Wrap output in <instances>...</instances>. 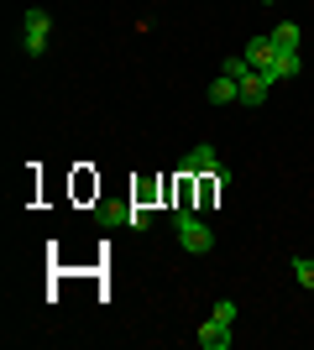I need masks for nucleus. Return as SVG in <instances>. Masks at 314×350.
<instances>
[{"instance_id": "5", "label": "nucleus", "mask_w": 314, "mask_h": 350, "mask_svg": "<svg viewBox=\"0 0 314 350\" xmlns=\"http://www.w3.org/2000/svg\"><path fill=\"white\" fill-rule=\"evenodd\" d=\"M267 89H272V79H267V73H246V79H241V105H246V110H257V105H262V100H267Z\"/></svg>"}, {"instance_id": "13", "label": "nucleus", "mask_w": 314, "mask_h": 350, "mask_svg": "<svg viewBox=\"0 0 314 350\" xmlns=\"http://www.w3.org/2000/svg\"><path fill=\"white\" fill-rule=\"evenodd\" d=\"M209 319H220V324H236V304H231V298H220V304H215V314H209Z\"/></svg>"}, {"instance_id": "6", "label": "nucleus", "mask_w": 314, "mask_h": 350, "mask_svg": "<svg viewBox=\"0 0 314 350\" xmlns=\"http://www.w3.org/2000/svg\"><path fill=\"white\" fill-rule=\"evenodd\" d=\"M199 345H205V350H225V345H231V340H236V335H231V324H220V319H205V324H199Z\"/></svg>"}, {"instance_id": "11", "label": "nucleus", "mask_w": 314, "mask_h": 350, "mask_svg": "<svg viewBox=\"0 0 314 350\" xmlns=\"http://www.w3.org/2000/svg\"><path fill=\"white\" fill-rule=\"evenodd\" d=\"M293 278H299V288H314V262L309 256H293Z\"/></svg>"}, {"instance_id": "9", "label": "nucleus", "mask_w": 314, "mask_h": 350, "mask_svg": "<svg viewBox=\"0 0 314 350\" xmlns=\"http://www.w3.org/2000/svg\"><path fill=\"white\" fill-rule=\"evenodd\" d=\"M299 73H304L299 53H278V63H272V84H278V79H299Z\"/></svg>"}, {"instance_id": "14", "label": "nucleus", "mask_w": 314, "mask_h": 350, "mask_svg": "<svg viewBox=\"0 0 314 350\" xmlns=\"http://www.w3.org/2000/svg\"><path fill=\"white\" fill-rule=\"evenodd\" d=\"M126 215H131V209H120V204H105V209H100L105 225H126Z\"/></svg>"}, {"instance_id": "1", "label": "nucleus", "mask_w": 314, "mask_h": 350, "mask_svg": "<svg viewBox=\"0 0 314 350\" xmlns=\"http://www.w3.org/2000/svg\"><path fill=\"white\" fill-rule=\"evenodd\" d=\"M179 178H209L215 189H225V183H231V167L220 162V152H215L209 142H199L194 152H189V157L179 162Z\"/></svg>"}, {"instance_id": "10", "label": "nucleus", "mask_w": 314, "mask_h": 350, "mask_svg": "<svg viewBox=\"0 0 314 350\" xmlns=\"http://www.w3.org/2000/svg\"><path fill=\"white\" fill-rule=\"evenodd\" d=\"M220 73H231V79H236V84H241V79L252 73V63H246V53H231V58L220 63Z\"/></svg>"}, {"instance_id": "8", "label": "nucleus", "mask_w": 314, "mask_h": 350, "mask_svg": "<svg viewBox=\"0 0 314 350\" xmlns=\"http://www.w3.org/2000/svg\"><path fill=\"white\" fill-rule=\"evenodd\" d=\"M231 100H241V84L231 79V73H220V79L209 84V105H231Z\"/></svg>"}, {"instance_id": "4", "label": "nucleus", "mask_w": 314, "mask_h": 350, "mask_svg": "<svg viewBox=\"0 0 314 350\" xmlns=\"http://www.w3.org/2000/svg\"><path fill=\"white\" fill-rule=\"evenodd\" d=\"M241 53H246V63H252L257 73H267V79H272V63H278V47H272V37H252Z\"/></svg>"}, {"instance_id": "7", "label": "nucleus", "mask_w": 314, "mask_h": 350, "mask_svg": "<svg viewBox=\"0 0 314 350\" xmlns=\"http://www.w3.org/2000/svg\"><path fill=\"white\" fill-rule=\"evenodd\" d=\"M267 37H272V47H278V53H299V42H304V31L293 27V21H283V27H272Z\"/></svg>"}, {"instance_id": "3", "label": "nucleus", "mask_w": 314, "mask_h": 350, "mask_svg": "<svg viewBox=\"0 0 314 350\" xmlns=\"http://www.w3.org/2000/svg\"><path fill=\"white\" fill-rule=\"evenodd\" d=\"M47 42H53V16H47L42 5H31V11L21 16V47H27L31 58H42Z\"/></svg>"}, {"instance_id": "15", "label": "nucleus", "mask_w": 314, "mask_h": 350, "mask_svg": "<svg viewBox=\"0 0 314 350\" xmlns=\"http://www.w3.org/2000/svg\"><path fill=\"white\" fill-rule=\"evenodd\" d=\"M262 5H278V0H262Z\"/></svg>"}, {"instance_id": "2", "label": "nucleus", "mask_w": 314, "mask_h": 350, "mask_svg": "<svg viewBox=\"0 0 314 350\" xmlns=\"http://www.w3.org/2000/svg\"><path fill=\"white\" fill-rule=\"evenodd\" d=\"M173 230H179V246H183V251H194V256L215 251V230H209V225H205V219H199L189 204L173 209Z\"/></svg>"}, {"instance_id": "12", "label": "nucleus", "mask_w": 314, "mask_h": 350, "mask_svg": "<svg viewBox=\"0 0 314 350\" xmlns=\"http://www.w3.org/2000/svg\"><path fill=\"white\" fill-rule=\"evenodd\" d=\"M126 225H131V230H147V225H152V209H147V204H131V215H126Z\"/></svg>"}]
</instances>
